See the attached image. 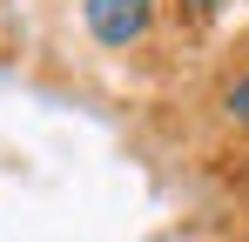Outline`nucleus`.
<instances>
[{
  "label": "nucleus",
  "instance_id": "1",
  "mask_svg": "<svg viewBox=\"0 0 249 242\" xmlns=\"http://www.w3.org/2000/svg\"><path fill=\"white\" fill-rule=\"evenodd\" d=\"M81 20L101 47H128V40L148 34L155 20V0H81Z\"/></svg>",
  "mask_w": 249,
  "mask_h": 242
},
{
  "label": "nucleus",
  "instance_id": "2",
  "mask_svg": "<svg viewBox=\"0 0 249 242\" xmlns=\"http://www.w3.org/2000/svg\"><path fill=\"white\" fill-rule=\"evenodd\" d=\"M222 108H229V121H243V128H249V74L229 87V101H222Z\"/></svg>",
  "mask_w": 249,
  "mask_h": 242
},
{
  "label": "nucleus",
  "instance_id": "3",
  "mask_svg": "<svg viewBox=\"0 0 249 242\" xmlns=\"http://www.w3.org/2000/svg\"><path fill=\"white\" fill-rule=\"evenodd\" d=\"M189 7H196V14H209V7H215V0H189Z\"/></svg>",
  "mask_w": 249,
  "mask_h": 242
}]
</instances>
